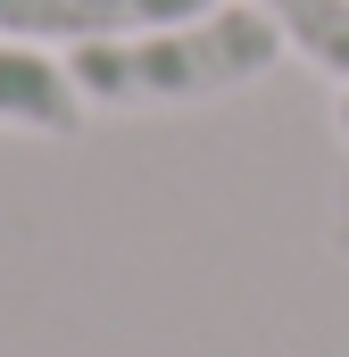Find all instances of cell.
<instances>
[{"mask_svg":"<svg viewBox=\"0 0 349 357\" xmlns=\"http://www.w3.org/2000/svg\"><path fill=\"white\" fill-rule=\"evenodd\" d=\"M333 125H341V142H349V84H341V108H333Z\"/></svg>","mask_w":349,"mask_h":357,"instance_id":"cell-5","label":"cell"},{"mask_svg":"<svg viewBox=\"0 0 349 357\" xmlns=\"http://www.w3.org/2000/svg\"><path fill=\"white\" fill-rule=\"evenodd\" d=\"M200 8H216V0H0V33L67 59L91 42H125V33L174 25V17H200Z\"/></svg>","mask_w":349,"mask_h":357,"instance_id":"cell-2","label":"cell"},{"mask_svg":"<svg viewBox=\"0 0 349 357\" xmlns=\"http://www.w3.org/2000/svg\"><path fill=\"white\" fill-rule=\"evenodd\" d=\"M266 25L283 33L291 59H308L325 84H349V0H250Z\"/></svg>","mask_w":349,"mask_h":357,"instance_id":"cell-4","label":"cell"},{"mask_svg":"<svg viewBox=\"0 0 349 357\" xmlns=\"http://www.w3.org/2000/svg\"><path fill=\"white\" fill-rule=\"evenodd\" d=\"M0 125L8 133H75L84 125V91H75L59 50L0 33Z\"/></svg>","mask_w":349,"mask_h":357,"instance_id":"cell-3","label":"cell"},{"mask_svg":"<svg viewBox=\"0 0 349 357\" xmlns=\"http://www.w3.org/2000/svg\"><path fill=\"white\" fill-rule=\"evenodd\" d=\"M291 50L283 33L266 25L250 0H216L200 17H174L150 33H125V42H91L67 50V75L84 91V108H200V100H225V91H250L258 75H274Z\"/></svg>","mask_w":349,"mask_h":357,"instance_id":"cell-1","label":"cell"}]
</instances>
